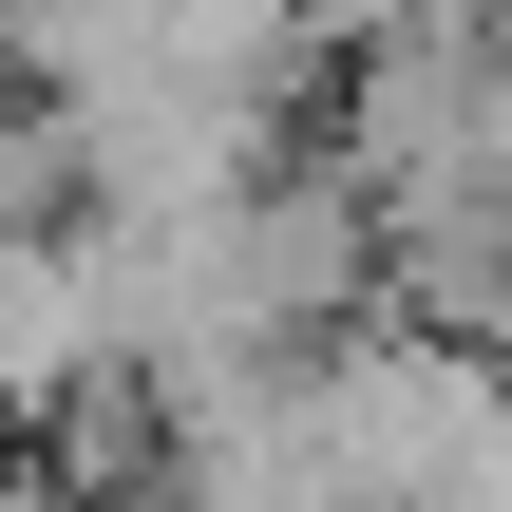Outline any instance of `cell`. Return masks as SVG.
I'll return each instance as SVG.
<instances>
[{
    "instance_id": "6da1fadb",
    "label": "cell",
    "mask_w": 512,
    "mask_h": 512,
    "mask_svg": "<svg viewBox=\"0 0 512 512\" xmlns=\"http://www.w3.org/2000/svg\"><path fill=\"white\" fill-rule=\"evenodd\" d=\"M342 512H512V361L456 323H361L323 361Z\"/></svg>"
},
{
    "instance_id": "7a4b0ae2",
    "label": "cell",
    "mask_w": 512,
    "mask_h": 512,
    "mask_svg": "<svg viewBox=\"0 0 512 512\" xmlns=\"http://www.w3.org/2000/svg\"><path fill=\"white\" fill-rule=\"evenodd\" d=\"M0 512H57V494H19V475H0Z\"/></svg>"
}]
</instances>
